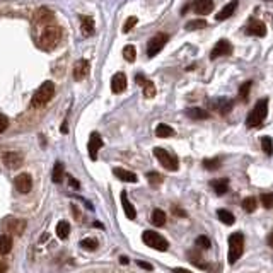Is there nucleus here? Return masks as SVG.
<instances>
[{"label":"nucleus","mask_w":273,"mask_h":273,"mask_svg":"<svg viewBox=\"0 0 273 273\" xmlns=\"http://www.w3.org/2000/svg\"><path fill=\"white\" fill-rule=\"evenodd\" d=\"M60 39H62V29H60L58 26L50 24V26L41 29V34H39V46L45 50H53L60 43Z\"/></svg>","instance_id":"1"},{"label":"nucleus","mask_w":273,"mask_h":273,"mask_svg":"<svg viewBox=\"0 0 273 273\" xmlns=\"http://www.w3.org/2000/svg\"><path fill=\"white\" fill-rule=\"evenodd\" d=\"M267 113H268V99H260V101L254 104V108L249 113V116H247L246 125L249 128L260 127V125L265 121V118H267Z\"/></svg>","instance_id":"2"},{"label":"nucleus","mask_w":273,"mask_h":273,"mask_svg":"<svg viewBox=\"0 0 273 273\" xmlns=\"http://www.w3.org/2000/svg\"><path fill=\"white\" fill-rule=\"evenodd\" d=\"M53 94H55V84H53V82H50V81L45 82V84H43L41 87H39L38 91L34 92L31 104H33V108L45 106V104H48L50 101H52Z\"/></svg>","instance_id":"3"},{"label":"nucleus","mask_w":273,"mask_h":273,"mask_svg":"<svg viewBox=\"0 0 273 273\" xmlns=\"http://www.w3.org/2000/svg\"><path fill=\"white\" fill-rule=\"evenodd\" d=\"M243 251H244V236L241 232H236L229 238V263L234 265L236 261L243 256Z\"/></svg>","instance_id":"4"},{"label":"nucleus","mask_w":273,"mask_h":273,"mask_svg":"<svg viewBox=\"0 0 273 273\" xmlns=\"http://www.w3.org/2000/svg\"><path fill=\"white\" fill-rule=\"evenodd\" d=\"M142 241L147 244L149 247H154L157 251H167L169 247V243L159 234V232H154V231H145L142 234Z\"/></svg>","instance_id":"5"},{"label":"nucleus","mask_w":273,"mask_h":273,"mask_svg":"<svg viewBox=\"0 0 273 273\" xmlns=\"http://www.w3.org/2000/svg\"><path fill=\"white\" fill-rule=\"evenodd\" d=\"M154 156L157 157V161L161 163V166L166 167L167 171H178V167H179L178 159H176L172 154L167 152V150L161 149V147H156V149H154Z\"/></svg>","instance_id":"6"},{"label":"nucleus","mask_w":273,"mask_h":273,"mask_svg":"<svg viewBox=\"0 0 273 273\" xmlns=\"http://www.w3.org/2000/svg\"><path fill=\"white\" fill-rule=\"evenodd\" d=\"M167 34L166 33H157L154 38L149 39V43H147V55L152 58V56H156L157 53L161 52V50L164 48V45H167Z\"/></svg>","instance_id":"7"},{"label":"nucleus","mask_w":273,"mask_h":273,"mask_svg":"<svg viewBox=\"0 0 273 273\" xmlns=\"http://www.w3.org/2000/svg\"><path fill=\"white\" fill-rule=\"evenodd\" d=\"M229 55H232V45L227 39H220V41L214 46V50H212L210 58L215 60V58H220V56H229Z\"/></svg>","instance_id":"8"},{"label":"nucleus","mask_w":273,"mask_h":273,"mask_svg":"<svg viewBox=\"0 0 273 273\" xmlns=\"http://www.w3.org/2000/svg\"><path fill=\"white\" fill-rule=\"evenodd\" d=\"M14 186H16V190L19 193H29L31 188H33V179H31L29 174L23 172V174L16 176V179H14Z\"/></svg>","instance_id":"9"},{"label":"nucleus","mask_w":273,"mask_h":273,"mask_svg":"<svg viewBox=\"0 0 273 273\" xmlns=\"http://www.w3.org/2000/svg\"><path fill=\"white\" fill-rule=\"evenodd\" d=\"M3 227L14 236H21L26 229V220H21V218H7L3 222Z\"/></svg>","instance_id":"10"},{"label":"nucleus","mask_w":273,"mask_h":273,"mask_svg":"<svg viewBox=\"0 0 273 273\" xmlns=\"http://www.w3.org/2000/svg\"><path fill=\"white\" fill-rule=\"evenodd\" d=\"M103 147V138L99 134H91V138H89V143H87V150H89V157H91L92 161L98 159V152L99 149Z\"/></svg>","instance_id":"11"},{"label":"nucleus","mask_w":273,"mask_h":273,"mask_svg":"<svg viewBox=\"0 0 273 273\" xmlns=\"http://www.w3.org/2000/svg\"><path fill=\"white\" fill-rule=\"evenodd\" d=\"M125 89H127V75H125L123 72H118V74H114L113 79H111V91H113L114 94H121Z\"/></svg>","instance_id":"12"},{"label":"nucleus","mask_w":273,"mask_h":273,"mask_svg":"<svg viewBox=\"0 0 273 273\" xmlns=\"http://www.w3.org/2000/svg\"><path fill=\"white\" fill-rule=\"evenodd\" d=\"M53 17H55V16H53L52 10L39 9V10H36V14H34V24L46 27V26H50V24L53 23Z\"/></svg>","instance_id":"13"},{"label":"nucleus","mask_w":273,"mask_h":273,"mask_svg":"<svg viewBox=\"0 0 273 273\" xmlns=\"http://www.w3.org/2000/svg\"><path fill=\"white\" fill-rule=\"evenodd\" d=\"M246 34L256 36V38H263V36L267 34V27H265V24L261 23V21L251 19L249 24H247V27H246Z\"/></svg>","instance_id":"14"},{"label":"nucleus","mask_w":273,"mask_h":273,"mask_svg":"<svg viewBox=\"0 0 273 273\" xmlns=\"http://www.w3.org/2000/svg\"><path fill=\"white\" fill-rule=\"evenodd\" d=\"M191 9L195 10V14L198 16H207L214 10V2L212 0H195L191 5Z\"/></svg>","instance_id":"15"},{"label":"nucleus","mask_w":273,"mask_h":273,"mask_svg":"<svg viewBox=\"0 0 273 273\" xmlns=\"http://www.w3.org/2000/svg\"><path fill=\"white\" fill-rule=\"evenodd\" d=\"M3 164H5L9 169H17L23 164V156L17 152H5L3 154Z\"/></svg>","instance_id":"16"},{"label":"nucleus","mask_w":273,"mask_h":273,"mask_svg":"<svg viewBox=\"0 0 273 273\" xmlns=\"http://www.w3.org/2000/svg\"><path fill=\"white\" fill-rule=\"evenodd\" d=\"M210 108L212 109H217L220 114H227L229 111L232 109V101L227 98H222V99L218 98V99H215V101L210 103Z\"/></svg>","instance_id":"17"},{"label":"nucleus","mask_w":273,"mask_h":273,"mask_svg":"<svg viewBox=\"0 0 273 273\" xmlns=\"http://www.w3.org/2000/svg\"><path fill=\"white\" fill-rule=\"evenodd\" d=\"M89 74V62L87 60H79L74 65V79L75 81H82Z\"/></svg>","instance_id":"18"},{"label":"nucleus","mask_w":273,"mask_h":273,"mask_svg":"<svg viewBox=\"0 0 273 273\" xmlns=\"http://www.w3.org/2000/svg\"><path fill=\"white\" fill-rule=\"evenodd\" d=\"M238 9V0H232V2H229L227 5L222 7V10L217 14V21H225L229 19V17L234 14V10Z\"/></svg>","instance_id":"19"},{"label":"nucleus","mask_w":273,"mask_h":273,"mask_svg":"<svg viewBox=\"0 0 273 273\" xmlns=\"http://www.w3.org/2000/svg\"><path fill=\"white\" fill-rule=\"evenodd\" d=\"M210 186L214 188V191L217 193L218 196L225 195L229 190V181L225 178H218V179H214V181L210 183Z\"/></svg>","instance_id":"20"},{"label":"nucleus","mask_w":273,"mask_h":273,"mask_svg":"<svg viewBox=\"0 0 273 273\" xmlns=\"http://www.w3.org/2000/svg\"><path fill=\"white\" fill-rule=\"evenodd\" d=\"M81 29L84 36H92L94 34V19L89 16L81 17Z\"/></svg>","instance_id":"21"},{"label":"nucleus","mask_w":273,"mask_h":273,"mask_svg":"<svg viewBox=\"0 0 273 273\" xmlns=\"http://www.w3.org/2000/svg\"><path fill=\"white\" fill-rule=\"evenodd\" d=\"M114 176H116L118 179H121V181H127V183H136V174L134 172L127 171V169H121V167H116V169L113 171Z\"/></svg>","instance_id":"22"},{"label":"nucleus","mask_w":273,"mask_h":273,"mask_svg":"<svg viewBox=\"0 0 273 273\" xmlns=\"http://www.w3.org/2000/svg\"><path fill=\"white\" fill-rule=\"evenodd\" d=\"M121 205H123V210H125V214H127V217L134 220L135 215H136L135 207L130 203V200H128V196H127V193H125V191L121 193Z\"/></svg>","instance_id":"23"},{"label":"nucleus","mask_w":273,"mask_h":273,"mask_svg":"<svg viewBox=\"0 0 273 273\" xmlns=\"http://www.w3.org/2000/svg\"><path fill=\"white\" fill-rule=\"evenodd\" d=\"M186 116H190L191 120H207L208 111L202 109V108H190V109H186Z\"/></svg>","instance_id":"24"},{"label":"nucleus","mask_w":273,"mask_h":273,"mask_svg":"<svg viewBox=\"0 0 273 273\" xmlns=\"http://www.w3.org/2000/svg\"><path fill=\"white\" fill-rule=\"evenodd\" d=\"M150 220H152V224L156 225V227H163V225L166 224V214L157 208V210H154L152 215H150Z\"/></svg>","instance_id":"25"},{"label":"nucleus","mask_w":273,"mask_h":273,"mask_svg":"<svg viewBox=\"0 0 273 273\" xmlns=\"http://www.w3.org/2000/svg\"><path fill=\"white\" fill-rule=\"evenodd\" d=\"M156 135L159 136V138H167V136L174 135V130H172L169 125L161 123V125H157V128H156Z\"/></svg>","instance_id":"26"},{"label":"nucleus","mask_w":273,"mask_h":273,"mask_svg":"<svg viewBox=\"0 0 273 273\" xmlns=\"http://www.w3.org/2000/svg\"><path fill=\"white\" fill-rule=\"evenodd\" d=\"M68 234H70V225H68V222L62 220L56 224V236H58L60 239H67Z\"/></svg>","instance_id":"27"},{"label":"nucleus","mask_w":273,"mask_h":273,"mask_svg":"<svg viewBox=\"0 0 273 273\" xmlns=\"http://www.w3.org/2000/svg\"><path fill=\"white\" fill-rule=\"evenodd\" d=\"M12 249V239L10 236H0V254H7Z\"/></svg>","instance_id":"28"},{"label":"nucleus","mask_w":273,"mask_h":273,"mask_svg":"<svg viewBox=\"0 0 273 273\" xmlns=\"http://www.w3.org/2000/svg\"><path fill=\"white\" fill-rule=\"evenodd\" d=\"M207 27V21L205 19H193L190 23H186V31H196V29H205Z\"/></svg>","instance_id":"29"},{"label":"nucleus","mask_w":273,"mask_h":273,"mask_svg":"<svg viewBox=\"0 0 273 273\" xmlns=\"http://www.w3.org/2000/svg\"><path fill=\"white\" fill-rule=\"evenodd\" d=\"M142 89H143V96H145L147 99H152L154 96H156V85H154L152 81H145Z\"/></svg>","instance_id":"30"},{"label":"nucleus","mask_w":273,"mask_h":273,"mask_svg":"<svg viewBox=\"0 0 273 273\" xmlns=\"http://www.w3.org/2000/svg\"><path fill=\"white\" fill-rule=\"evenodd\" d=\"M123 56H125V58H127L130 63H134L135 58H136V50H135V46H134V45H127V46H125V48H123Z\"/></svg>","instance_id":"31"},{"label":"nucleus","mask_w":273,"mask_h":273,"mask_svg":"<svg viewBox=\"0 0 273 273\" xmlns=\"http://www.w3.org/2000/svg\"><path fill=\"white\" fill-rule=\"evenodd\" d=\"M52 179L55 183H62V179H63V164L62 163H56L55 164V167H53Z\"/></svg>","instance_id":"32"},{"label":"nucleus","mask_w":273,"mask_h":273,"mask_svg":"<svg viewBox=\"0 0 273 273\" xmlns=\"http://www.w3.org/2000/svg\"><path fill=\"white\" fill-rule=\"evenodd\" d=\"M256 207H258V202H256V198H253V196L243 200V208H244V212H247V214L256 210Z\"/></svg>","instance_id":"33"},{"label":"nucleus","mask_w":273,"mask_h":273,"mask_svg":"<svg viewBox=\"0 0 273 273\" xmlns=\"http://www.w3.org/2000/svg\"><path fill=\"white\" fill-rule=\"evenodd\" d=\"M217 214H218V218H220L224 224H227V225L234 224V215H232L229 210H218Z\"/></svg>","instance_id":"34"},{"label":"nucleus","mask_w":273,"mask_h":273,"mask_svg":"<svg viewBox=\"0 0 273 273\" xmlns=\"http://www.w3.org/2000/svg\"><path fill=\"white\" fill-rule=\"evenodd\" d=\"M261 149H263V152L267 154V156H272L273 154V140L270 136H263V138H261Z\"/></svg>","instance_id":"35"},{"label":"nucleus","mask_w":273,"mask_h":273,"mask_svg":"<svg viewBox=\"0 0 273 273\" xmlns=\"http://www.w3.org/2000/svg\"><path fill=\"white\" fill-rule=\"evenodd\" d=\"M249 91H251V82H244L239 87V98L243 103H247V98H249Z\"/></svg>","instance_id":"36"},{"label":"nucleus","mask_w":273,"mask_h":273,"mask_svg":"<svg viewBox=\"0 0 273 273\" xmlns=\"http://www.w3.org/2000/svg\"><path fill=\"white\" fill-rule=\"evenodd\" d=\"M220 159H217V157H215V159H205L203 161V167L205 169H208V171H217L218 167H220Z\"/></svg>","instance_id":"37"},{"label":"nucleus","mask_w":273,"mask_h":273,"mask_svg":"<svg viewBox=\"0 0 273 273\" xmlns=\"http://www.w3.org/2000/svg\"><path fill=\"white\" fill-rule=\"evenodd\" d=\"M147 179H149V183L152 186H159L161 183H163V176H161L159 172H156V171L147 172Z\"/></svg>","instance_id":"38"},{"label":"nucleus","mask_w":273,"mask_h":273,"mask_svg":"<svg viewBox=\"0 0 273 273\" xmlns=\"http://www.w3.org/2000/svg\"><path fill=\"white\" fill-rule=\"evenodd\" d=\"M81 246L84 247V249H87V251H94L96 247H98V241H96V239H84L81 243Z\"/></svg>","instance_id":"39"},{"label":"nucleus","mask_w":273,"mask_h":273,"mask_svg":"<svg viewBox=\"0 0 273 273\" xmlns=\"http://www.w3.org/2000/svg\"><path fill=\"white\" fill-rule=\"evenodd\" d=\"M261 203H263L265 208H272L273 207V193H265V195H261Z\"/></svg>","instance_id":"40"},{"label":"nucleus","mask_w":273,"mask_h":273,"mask_svg":"<svg viewBox=\"0 0 273 273\" xmlns=\"http://www.w3.org/2000/svg\"><path fill=\"white\" fill-rule=\"evenodd\" d=\"M196 246L202 247V249H208V247H210V239H208L207 236H200V238L196 239Z\"/></svg>","instance_id":"41"},{"label":"nucleus","mask_w":273,"mask_h":273,"mask_svg":"<svg viewBox=\"0 0 273 273\" xmlns=\"http://www.w3.org/2000/svg\"><path fill=\"white\" fill-rule=\"evenodd\" d=\"M136 23H138V19H136V17H128V21L125 23V26H123V31H125V33H130L132 27H134Z\"/></svg>","instance_id":"42"},{"label":"nucleus","mask_w":273,"mask_h":273,"mask_svg":"<svg viewBox=\"0 0 273 273\" xmlns=\"http://www.w3.org/2000/svg\"><path fill=\"white\" fill-rule=\"evenodd\" d=\"M7 127H9V120L3 114H0V134H3L7 130Z\"/></svg>","instance_id":"43"},{"label":"nucleus","mask_w":273,"mask_h":273,"mask_svg":"<svg viewBox=\"0 0 273 273\" xmlns=\"http://www.w3.org/2000/svg\"><path fill=\"white\" fill-rule=\"evenodd\" d=\"M136 267H140V268H143V270H147V272H152L154 270V267L150 263H145V261H136Z\"/></svg>","instance_id":"44"},{"label":"nucleus","mask_w":273,"mask_h":273,"mask_svg":"<svg viewBox=\"0 0 273 273\" xmlns=\"http://www.w3.org/2000/svg\"><path fill=\"white\" fill-rule=\"evenodd\" d=\"M145 81H147V79L143 77L142 74H136V77H135V82H136V84H138V85H143V84H145Z\"/></svg>","instance_id":"45"},{"label":"nucleus","mask_w":273,"mask_h":273,"mask_svg":"<svg viewBox=\"0 0 273 273\" xmlns=\"http://www.w3.org/2000/svg\"><path fill=\"white\" fill-rule=\"evenodd\" d=\"M174 210V215H178V217H186V214H185V210H179V208H172Z\"/></svg>","instance_id":"46"},{"label":"nucleus","mask_w":273,"mask_h":273,"mask_svg":"<svg viewBox=\"0 0 273 273\" xmlns=\"http://www.w3.org/2000/svg\"><path fill=\"white\" fill-rule=\"evenodd\" d=\"M267 243H268V246H270V247H273V232H270V234H268V238H267Z\"/></svg>","instance_id":"47"},{"label":"nucleus","mask_w":273,"mask_h":273,"mask_svg":"<svg viewBox=\"0 0 273 273\" xmlns=\"http://www.w3.org/2000/svg\"><path fill=\"white\" fill-rule=\"evenodd\" d=\"M0 273H7V265L5 263H0Z\"/></svg>","instance_id":"48"},{"label":"nucleus","mask_w":273,"mask_h":273,"mask_svg":"<svg viewBox=\"0 0 273 273\" xmlns=\"http://www.w3.org/2000/svg\"><path fill=\"white\" fill-rule=\"evenodd\" d=\"M70 185L74 186V188H79V183H77V179H74V178H70Z\"/></svg>","instance_id":"49"},{"label":"nucleus","mask_w":273,"mask_h":273,"mask_svg":"<svg viewBox=\"0 0 273 273\" xmlns=\"http://www.w3.org/2000/svg\"><path fill=\"white\" fill-rule=\"evenodd\" d=\"M172 272H174V273H191V272H188V270H183V268H174Z\"/></svg>","instance_id":"50"},{"label":"nucleus","mask_w":273,"mask_h":273,"mask_svg":"<svg viewBox=\"0 0 273 273\" xmlns=\"http://www.w3.org/2000/svg\"><path fill=\"white\" fill-rule=\"evenodd\" d=\"M120 263H123V265H125V263H128V258L121 256V258H120Z\"/></svg>","instance_id":"51"},{"label":"nucleus","mask_w":273,"mask_h":273,"mask_svg":"<svg viewBox=\"0 0 273 273\" xmlns=\"http://www.w3.org/2000/svg\"><path fill=\"white\" fill-rule=\"evenodd\" d=\"M62 134H67V121L62 125Z\"/></svg>","instance_id":"52"},{"label":"nucleus","mask_w":273,"mask_h":273,"mask_svg":"<svg viewBox=\"0 0 273 273\" xmlns=\"http://www.w3.org/2000/svg\"><path fill=\"white\" fill-rule=\"evenodd\" d=\"M267 2H272V0H267Z\"/></svg>","instance_id":"53"}]
</instances>
